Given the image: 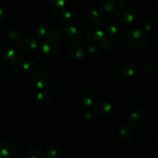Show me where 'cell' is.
<instances>
[{"mask_svg": "<svg viewBox=\"0 0 158 158\" xmlns=\"http://www.w3.org/2000/svg\"><path fill=\"white\" fill-rule=\"evenodd\" d=\"M40 51L45 56L54 57L58 54L59 46L54 40H48L42 42L40 45Z\"/></svg>", "mask_w": 158, "mask_h": 158, "instance_id": "obj_8", "label": "cell"}, {"mask_svg": "<svg viewBox=\"0 0 158 158\" xmlns=\"http://www.w3.org/2000/svg\"><path fill=\"white\" fill-rule=\"evenodd\" d=\"M9 38L14 42H19L20 40L22 39V36H21V33L19 31L16 30H13L9 32Z\"/></svg>", "mask_w": 158, "mask_h": 158, "instance_id": "obj_28", "label": "cell"}, {"mask_svg": "<svg viewBox=\"0 0 158 158\" xmlns=\"http://www.w3.org/2000/svg\"><path fill=\"white\" fill-rule=\"evenodd\" d=\"M157 140H158V134H157Z\"/></svg>", "mask_w": 158, "mask_h": 158, "instance_id": "obj_38", "label": "cell"}, {"mask_svg": "<svg viewBox=\"0 0 158 158\" xmlns=\"http://www.w3.org/2000/svg\"><path fill=\"white\" fill-rule=\"evenodd\" d=\"M80 99H81V102L83 104V106H86V107L92 106L94 104L95 100V93L91 89H84L81 92Z\"/></svg>", "mask_w": 158, "mask_h": 158, "instance_id": "obj_14", "label": "cell"}, {"mask_svg": "<svg viewBox=\"0 0 158 158\" xmlns=\"http://www.w3.org/2000/svg\"><path fill=\"white\" fill-rule=\"evenodd\" d=\"M124 35V31L122 27L118 25H112L109 26V28L107 29V36L112 40L113 41H117L123 38Z\"/></svg>", "mask_w": 158, "mask_h": 158, "instance_id": "obj_12", "label": "cell"}, {"mask_svg": "<svg viewBox=\"0 0 158 158\" xmlns=\"http://www.w3.org/2000/svg\"><path fill=\"white\" fill-rule=\"evenodd\" d=\"M16 150V147L13 143L10 141H0V158H9L13 156Z\"/></svg>", "mask_w": 158, "mask_h": 158, "instance_id": "obj_11", "label": "cell"}, {"mask_svg": "<svg viewBox=\"0 0 158 158\" xmlns=\"http://www.w3.org/2000/svg\"><path fill=\"white\" fill-rule=\"evenodd\" d=\"M19 48L24 52H31L34 51L38 46V40L33 35H27L20 40Z\"/></svg>", "mask_w": 158, "mask_h": 158, "instance_id": "obj_6", "label": "cell"}, {"mask_svg": "<svg viewBox=\"0 0 158 158\" xmlns=\"http://www.w3.org/2000/svg\"><path fill=\"white\" fill-rule=\"evenodd\" d=\"M129 119H130V123L133 127L139 128L144 124L145 116H144V114L142 110H140L139 109H134L130 111V115H129Z\"/></svg>", "mask_w": 158, "mask_h": 158, "instance_id": "obj_10", "label": "cell"}, {"mask_svg": "<svg viewBox=\"0 0 158 158\" xmlns=\"http://www.w3.org/2000/svg\"><path fill=\"white\" fill-rule=\"evenodd\" d=\"M115 2L118 4H119V5H124L125 4V2H127V0H115Z\"/></svg>", "mask_w": 158, "mask_h": 158, "instance_id": "obj_34", "label": "cell"}, {"mask_svg": "<svg viewBox=\"0 0 158 158\" xmlns=\"http://www.w3.org/2000/svg\"><path fill=\"white\" fill-rule=\"evenodd\" d=\"M60 148L57 144H51L48 147L45 153L46 158H59L60 157Z\"/></svg>", "mask_w": 158, "mask_h": 158, "instance_id": "obj_23", "label": "cell"}, {"mask_svg": "<svg viewBox=\"0 0 158 158\" xmlns=\"http://www.w3.org/2000/svg\"><path fill=\"white\" fill-rule=\"evenodd\" d=\"M116 17L120 22L130 23L135 19V12L130 6L127 5H119L115 10Z\"/></svg>", "mask_w": 158, "mask_h": 158, "instance_id": "obj_3", "label": "cell"}, {"mask_svg": "<svg viewBox=\"0 0 158 158\" xmlns=\"http://www.w3.org/2000/svg\"><path fill=\"white\" fill-rule=\"evenodd\" d=\"M51 14L52 15V16H57V14H58V12H57V9L55 8V10H52L51 12Z\"/></svg>", "mask_w": 158, "mask_h": 158, "instance_id": "obj_35", "label": "cell"}, {"mask_svg": "<svg viewBox=\"0 0 158 158\" xmlns=\"http://www.w3.org/2000/svg\"><path fill=\"white\" fill-rule=\"evenodd\" d=\"M100 6L106 13H112L116 9V2L115 0H101Z\"/></svg>", "mask_w": 158, "mask_h": 158, "instance_id": "obj_22", "label": "cell"}, {"mask_svg": "<svg viewBox=\"0 0 158 158\" xmlns=\"http://www.w3.org/2000/svg\"><path fill=\"white\" fill-rule=\"evenodd\" d=\"M60 18L65 23L71 24L75 22L77 16L72 10H69V9H64L60 13Z\"/></svg>", "mask_w": 158, "mask_h": 158, "instance_id": "obj_18", "label": "cell"}, {"mask_svg": "<svg viewBox=\"0 0 158 158\" xmlns=\"http://www.w3.org/2000/svg\"><path fill=\"white\" fill-rule=\"evenodd\" d=\"M156 8L158 9V0H156Z\"/></svg>", "mask_w": 158, "mask_h": 158, "instance_id": "obj_36", "label": "cell"}, {"mask_svg": "<svg viewBox=\"0 0 158 158\" xmlns=\"http://www.w3.org/2000/svg\"><path fill=\"white\" fill-rule=\"evenodd\" d=\"M94 111L100 116L107 117L113 112V106L107 100L99 99L94 105Z\"/></svg>", "mask_w": 158, "mask_h": 158, "instance_id": "obj_4", "label": "cell"}, {"mask_svg": "<svg viewBox=\"0 0 158 158\" xmlns=\"http://www.w3.org/2000/svg\"><path fill=\"white\" fill-rule=\"evenodd\" d=\"M133 133H134V130L133 127L128 123L123 124L119 130V135L124 140H130L133 136Z\"/></svg>", "mask_w": 158, "mask_h": 158, "instance_id": "obj_19", "label": "cell"}, {"mask_svg": "<svg viewBox=\"0 0 158 158\" xmlns=\"http://www.w3.org/2000/svg\"><path fill=\"white\" fill-rule=\"evenodd\" d=\"M9 12L8 10L5 6H0V20L5 19L8 17Z\"/></svg>", "mask_w": 158, "mask_h": 158, "instance_id": "obj_32", "label": "cell"}, {"mask_svg": "<svg viewBox=\"0 0 158 158\" xmlns=\"http://www.w3.org/2000/svg\"><path fill=\"white\" fill-rule=\"evenodd\" d=\"M69 54L73 58L80 60V59H83L85 57L86 49L82 45L74 44L70 47Z\"/></svg>", "mask_w": 158, "mask_h": 158, "instance_id": "obj_15", "label": "cell"}, {"mask_svg": "<svg viewBox=\"0 0 158 158\" xmlns=\"http://www.w3.org/2000/svg\"><path fill=\"white\" fill-rule=\"evenodd\" d=\"M22 68L27 74H36L39 69V64L33 59H27L22 63Z\"/></svg>", "mask_w": 158, "mask_h": 158, "instance_id": "obj_17", "label": "cell"}, {"mask_svg": "<svg viewBox=\"0 0 158 158\" xmlns=\"http://www.w3.org/2000/svg\"><path fill=\"white\" fill-rule=\"evenodd\" d=\"M33 81L36 87L40 90L48 89L51 86V77L44 71L36 73L33 77Z\"/></svg>", "mask_w": 158, "mask_h": 158, "instance_id": "obj_5", "label": "cell"}, {"mask_svg": "<svg viewBox=\"0 0 158 158\" xmlns=\"http://www.w3.org/2000/svg\"><path fill=\"white\" fill-rule=\"evenodd\" d=\"M104 37V32L98 27L92 26L86 29L85 38L91 43L99 42Z\"/></svg>", "mask_w": 158, "mask_h": 158, "instance_id": "obj_9", "label": "cell"}, {"mask_svg": "<svg viewBox=\"0 0 158 158\" xmlns=\"http://www.w3.org/2000/svg\"><path fill=\"white\" fill-rule=\"evenodd\" d=\"M51 93L49 89H45V90H41L36 95V101L39 104L45 105L50 102L51 98Z\"/></svg>", "mask_w": 158, "mask_h": 158, "instance_id": "obj_20", "label": "cell"}, {"mask_svg": "<svg viewBox=\"0 0 158 158\" xmlns=\"http://www.w3.org/2000/svg\"><path fill=\"white\" fill-rule=\"evenodd\" d=\"M155 70V65L153 63H147L143 66V71L145 73L150 74L153 72Z\"/></svg>", "mask_w": 158, "mask_h": 158, "instance_id": "obj_33", "label": "cell"}, {"mask_svg": "<svg viewBox=\"0 0 158 158\" xmlns=\"http://www.w3.org/2000/svg\"><path fill=\"white\" fill-rule=\"evenodd\" d=\"M100 48L104 51H110L115 46V43L108 36H104L99 41Z\"/></svg>", "mask_w": 158, "mask_h": 158, "instance_id": "obj_25", "label": "cell"}, {"mask_svg": "<svg viewBox=\"0 0 158 158\" xmlns=\"http://www.w3.org/2000/svg\"><path fill=\"white\" fill-rule=\"evenodd\" d=\"M89 17L96 25H102L105 22L104 13L97 8H92L89 12Z\"/></svg>", "mask_w": 158, "mask_h": 158, "instance_id": "obj_16", "label": "cell"}, {"mask_svg": "<svg viewBox=\"0 0 158 158\" xmlns=\"http://www.w3.org/2000/svg\"><path fill=\"white\" fill-rule=\"evenodd\" d=\"M51 30V26L49 24L47 23H43L38 26L37 29H36V35L41 39H45L48 36Z\"/></svg>", "mask_w": 158, "mask_h": 158, "instance_id": "obj_21", "label": "cell"}, {"mask_svg": "<svg viewBox=\"0 0 158 158\" xmlns=\"http://www.w3.org/2000/svg\"><path fill=\"white\" fill-rule=\"evenodd\" d=\"M26 158H44V155L40 149L33 147L27 150Z\"/></svg>", "mask_w": 158, "mask_h": 158, "instance_id": "obj_24", "label": "cell"}, {"mask_svg": "<svg viewBox=\"0 0 158 158\" xmlns=\"http://www.w3.org/2000/svg\"><path fill=\"white\" fill-rule=\"evenodd\" d=\"M136 66L130 62L123 64L122 65H120L118 70L119 75L122 76L123 77H126V78L133 77L136 73Z\"/></svg>", "mask_w": 158, "mask_h": 158, "instance_id": "obj_13", "label": "cell"}, {"mask_svg": "<svg viewBox=\"0 0 158 158\" xmlns=\"http://www.w3.org/2000/svg\"><path fill=\"white\" fill-rule=\"evenodd\" d=\"M64 36L69 42L76 44L81 41L83 34L80 28L76 26H70L64 30Z\"/></svg>", "mask_w": 158, "mask_h": 158, "instance_id": "obj_7", "label": "cell"}, {"mask_svg": "<svg viewBox=\"0 0 158 158\" xmlns=\"http://www.w3.org/2000/svg\"><path fill=\"white\" fill-rule=\"evenodd\" d=\"M51 5L56 9L64 8L68 4V0H50Z\"/></svg>", "mask_w": 158, "mask_h": 158, "instance_id": "obj_29", "label": "cell"}, {"mask_svg": "<svg viewBox=\"0 0 158 158\" xmlns=\"http://www.w3.org/2000/svg\"><path fill=\"white\" fill-rule=\"evenodd\" d=\"M88 52L92 57H96L99 54V49L95 45H92V46H89V48H88Z\"/></svg>", "mask_w": 158, "mask_h": 158, "instance_id": "obj_31", "label": "cell"}, {"mask_svg": "<svg viewBox=\"0 0 158 158\" xmlns=\"http://www.w3.org/2000/svg\"><path fill=\"white\" fill-rule=\"evenodd\" d=\"M4 59L13 71H18L20 68V64L22 62V52L18 48L12 47L6 51Z\"/></svg>", "mask_w": 158, "mask_h": 158, "instance_id": "obj_2", "label": "cell"}, {"mask_svg": "<svg viewBox=\"0 0 158 158\" xmlns=\"http://www.w3.org/2000/svg\"><path fill=\"white\" fill-rule=\"evenodd\" d=\"M64 36V30H62L61 29L55 28L51 29L48 37L52 40H58L61 39Z\"/></svg>", "mask_w": 158, "mask_h": 158, "instance_id": "obj_26", "label": "cell"}, {"mask_svg": "<svg viewBox=\"0 0 158 158\" xmlns=\"http://www.w3.org/2000/svg\"><path fill=\"white\" fill-rule=\"evenodd\" d=\"M78 1H83V0H78Z\"/></svg>", "mask_w": 158, "mask_h": 158, "instance_id": "obj_37", "label": "cell"}, {"mask_svg": "<svg viewBox=\"0 0 158 158\" xmlns=\"http://www.w3.org/2000/svg\"><path fill=\"white\" fill-rule=\"evenodd\" d=\"M127 42L133 48L141 50L144 48L147 42V37L145 32L140 29H133L127 35Z\"/></svg>", "mask_w": 158, "mask_h": 158, "instance_id": "obj_1", "label": "cell"}, {"mask_svg": "<svg viewBox=\"0 0 158 158\" xmlns=\"http://www.w3.org/2000/svg\"><path fill=\"white\" fill-rule=\"evenodd\" d=\"M156 21L154 19H147L143 23V29L145 31L147 32H153L156 30Z\"/></svg>", "mask_w": 158, "mask_h": 158, "instance_id": "obj_27", "label": "cell"}, {"mask_svg": "<svg viewBox=\"0 0 158 158\" xmlns=\"http://www.w3.org/2000/svg\"><path fill=\"white\" fill-rule=\"evenodd\" d=\"M96 115H97V114L95 113V112L94 110L93 111H92V110L87 111V112L84 114L85 118L88 122H90V123L94 122V121L95 120V118H96Z\"/></svg>", "mask_w": 158, "mask_h": 158, "instance_id": "obj_30", "label": "cell"}]
</instances>
